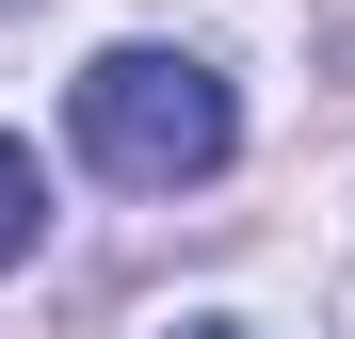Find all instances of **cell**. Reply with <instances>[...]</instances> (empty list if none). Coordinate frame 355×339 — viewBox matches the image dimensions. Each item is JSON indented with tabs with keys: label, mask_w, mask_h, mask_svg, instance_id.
Instances as JSON below:
<instances>
[{
	"label": "cell",
	"mask_w": 355,
	"mask_h": 339,
	"mask_svg": "<svg viewBox=\"0 0 355 339\" xmlns=\"http://www.w3.org/2000/svg\"><path fill=\"white\" fill-rule=\"evenodd\" d=\"M65 146L113 194H194V178L243 162V97H226V65H194V49H97L65 81Z\"/></svg>",
	"instance_id": "cell-1"
},
{
	"label": "cell",
	"mask_w": 355,
	"mask_h": 339,
	"mask_svg": "<svg viewBox=\"0 0 355 339\" xmlns=\"http://www.w3.org/2000/svg\"><path fill=\"white\" fill-rule=\"evenodd\" d=\"M33 226H49V178H33V146H17V130H0V275L33 259Z\"/></svg>",
	"instance_id": "cell-2"
},
{
	"label": "cell",
	"mask_w": 355,
	"mask_h": 339,
	"mask_svg": "<svg viewBox=\"0 0 355 339\" xmlns=\"http://www.w3.org/2000/svg\"><path fill=\"white\" fill-rule=\"evenodd\" d=\"M178 339H243V323H178Z\"/></svg>",
	"instance_id": "cell-3"
},
{
	"label": "cell",
	"mask_w": 355,
	"mask_h": 339,
	"mask_svg": "<svg viewBox=\"0 0 355 339\" xmlns=\"http://www.w3.org/2000/svg\"><path fill=\"white\" fill-rule=\"evenodd\" d=\"M0 17H17V0H0Z\"/></svg>",
	"instance_id": "cell-4"
}]
</instances>
